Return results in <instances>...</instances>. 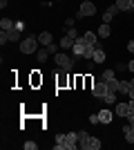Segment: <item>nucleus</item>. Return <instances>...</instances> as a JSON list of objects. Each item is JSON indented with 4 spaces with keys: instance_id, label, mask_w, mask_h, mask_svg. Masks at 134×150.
Instances as JSON below:
<instances>
[{
    "instance_id": "1",
    "label": "nucleus",
    "mask_w": 134,
    "mask_h": 150,
    "mask_svg": "<svg viewBox=\"0 0 134 150\" xmlns=\"http://www.w3.org/2000/svg\"><path fill=\"white\" fill-rule=\"evenodd\" d=\"M38 36H25L20 40V52L22 54H36L38 52Z\"/></svg>"
},
{
    "instance_id": "2",
    "label": "nucleus",
    "mask_w": 134,
    "mask_h": 150,
    "mask_svg": "<svg viewBox=\"0 0 134 150\" xmlns=\"http://www.w3.org/2000/svg\"><path fill=\"white\" fill-rule=\"evenodd\" d=\"M94 13H96V5H94V2H89V0H83L81 7H78L76 18H89V16H94Z\"/></svg>"
},
{
    "instance_id": "3",
    "label": "nucleus",
    "mask_w": 134,
    "mask_h": 150,
    "mask_svg": "<svg viewBox=\"0 0 134 150\" xmlns=\"http://www.w3.org/2000/svg\"><path fill=\"white\" fill-rule=\"evenodd\" d=\"M54 61H56V65H60L65 72H72V67H74V56H67V54H56Z\"/></svg>"
},
{
    "instance_id": "4",
    "label": "nucleus",
    "mask_w": 134,
    "mask_h": 150,
    "mask_svg": "<svg viewBox=\"0 0 134 150\" xmlns=\"http://www.w3.org/2000/svg\"><path fill=\"white\" fill-rule=\"evenodd\" d=\"M85 50H87V45H85L83 36H81V38L76 40V43H74V47H72V56H74V58H81V56H85Z\"/></svg>"
},
{
    "instance_id": "5",
    "label": "nucleus",
    "mask_w": 134,
    "mask_h": 150,
    "mask_svg": "<svg viewBox=\"0 0 134 150\" xmlns=\"http://www.w3.org/2000/svg\"><path fill=\"white\" fill-rule=\"evenodd\" d=\"M78 146V132H67L65 134V150H76Z\"/></svg>"
},
{
    "instance_id": "6",
    "label": "nucleus",
    "mask_w": 134,
    "mask_h": 150,
    "mask_svg": "<svg viewBox=\"0 0 134 150\" xmlns=\"http://www.w3.org/2000/svg\"><path fill=\"white\" fill-rule=\"evenodd\" d=\"M107 83L105 81H98V83H94V88H92V94H94L96 99H103V96H105V94H107Z\"/></svg>"
},
{
    "instance_id": "7",
    "label": "nucleus",
    "mask_w": 134,
    "mask_h": 150,
    "mask_svg": "<svg viewBox=\"0 0 134 150\" xmlns=\"http://www.w3.org/2000/svg\"><path fill=\"white\" fill-rule=\"evenodd\" d=\"M98 119H101L103 125L112 123V110H109V108H101V110H98Z\"/></svg>"
},
{
    "instance_id": "8",
    "label": "nucleus",
    "mask_w": 134,
    "mask_h": 150,
    "mask_svg": "<svg viewBox=\"0 0 134 150\" xmlns=\"http://www.w3.org/2000/svg\"><path fill=\"white\" fill-rule=\"evenodd\" d=\"M114 112H116V117H128L130 114V103H119V101H116V105H114Z\"/></svg>"
},
{
    "instance_id": "9",
    "label": "nucleus",
    "mask_w": 134,
    "mask_h": 150,
    "mask_svg": "<svg viewBox=\"0 0 134 150\" xmlns=\"http://www.w3.org/2000/svg\"><path fill=\"white\" fill-rule=\"evenodd\" d=\"M101 139H98V137H92V134H89V139H87V144H85L83 146V150H98V148H101Z\"/></svg>"
},
{
    "instance_id": "10",
    "label": "nucleus",
    "mask_w": 134,
    "mask_h": 150,
    "mask_svg": "<svg viewBox=\"0 0 134 150\" xmlns=\"http://www.w3.org/2000/svg\"><path fill=\"white\" fill-rule=\"evenodd\" d=\"M83 40L87 47H96V40H98V34H94V31H87V34H83Z\"/></svg>"
},
{
    "instance_id": "11",
    "label": "nucleus",
    "mask_w": 134,
    "mask_h": 150,
    "mask_svg": "<svg viewBox=\"0 0 134 150\" xmlns=\"http://www.w3.org/2000/svg\"><path fill=\"white\" fill-rule=\"evenodd\" d=\"M49 54H51V50L45 45V47H40L38 52H36V58H38V63H45L47 58H49Z\"/></svg>"
},
{
    "instance_id": "12",
    "label": "nucleus",
    "mask_w": 134,
    "mask_h": 150,
    "mask_svg": "<svg viewBox=\"0 0 134 150\" xmlns=\"http://www.w3.org/2000/svg\"><path fill=\"white\" fill-rule=\"evenodd\" d=\"M7 36H9V43H20V40H22V31L13 27L11 31H7Z\"/></svg>"
},
{
    "instance_id": "13",
    "label": "nucleus",
    "mask_w": 134,
    "mask_h": 150,
    "mask_svg": "<svg viewBox=\"0 0 134 150\" xmlns=\"http://www.w3.org/2000/svg\"><path fill=\"white\" fill-rule=\"evenodd\" d=\"M123 137H125V141H128V144H134V128L132 125H123Z\"/></svg>"
},
{
    "instance_id": "14",
    "label": "nucleus",
    "mask_w": 134,
    "mask_h": 150,
    "mask_svg": "<svg viewBox=\"0 0 134 150\" xmlns=\"http://www.w3.org/2000/svg\"><path fill=\"white\" fill-rule=\"evenodd\" d=\"M98 38H107L109 34H112V29H109V23H101V27H98Z\"/></svg>"
},
{
    "instance_id": "15",
    "label": "nucleus",
    "mask_w": 134,
    "mask_h": 150,
    "mask_svg": "<svg viewBox=\"0 0 134 150\" xmlns=\"http://www.w3.org/2000/svg\"><path fill=\"white\" fill-rule=\"evenodd\" d=\"M74 43H76V40H74V38H69L67 34H65V36L60 38V50H72V47H74Z\"/></svg>"
},
{
    "instance_id": "16",
    "label": "nucleus",
    "mask_w": 134,
    "mask_h": 150,
    "mask_svg": "<svg viewBox=\"0 0 134 150\" xmlns=\"http://www.w3.org/2000/svg\"><path fill=\"white\" fill-rule=\"evenodd\" d=\"M103 103H107V105H116V92H114V90H107V94L103 96Z\"/></svg>"
},
{
    "instance_id": "17",
    "label": "nucleus",
    "mask_w": 134,
    "mask_h": 150,
    "mask_svg": "<svg viewBox=\"0 0 134 150\" xmlns=\"http://www.w3.org/2000/svg\"><path fill=\"white\" fill-rule=\"evenodd\" d=\"M38 43L40 45H51V31H40Z\"/></svg>"
},
{
    "instance_id": "18",
    "label": "nucleus",
    "mask_w": 134,
    "mask_h": 150,
    "mask_svg": "<svg viewBox=\"0 0 134 150\" xmlns=\"http://www.w3.org/2000/svg\"><path fill=\"white\" fill-rule=\"evenodd\" d=\"M114 5L119 7L121 11H132V2H130V0H116Z\"/></svg>"
},
{
    "instance_id": "19",
    "label": "nucleus",
    "mask_w": 134,
    "mask_h": 150,
    "mask_svg": "<svg viewBox=\"0 0 134 150\" xmlns=\"http://www.w3.org/2000/svg\"><path fill=\"white\" fill-rule=\"evenodd\" d=\"M0 27H2V31H11L13 27H16V23L9 20V18H2V20H0Z\"/></svg>"
},
{
    "instance_id": "20",
    "label": "nucleus",
    "mask_w": 134,
    "mask_h": 150,
    "mask_svg": "<svg viewBox=\"0 0 134 150\" xmlns=\"http://www.w3.org/2000/svg\"><path fill=\"white\" fill-rule=\"evenodd\" d=\"M92 61H94V63H103V61H105V52H103L101 47H96V50H94V58H92Z\"/></svg>"
},
{
    "instance_id": "21",
    "label": "nucleus",
    "mask_w": 134,
    "mask_h": 150,
    "mask_svg": "<svg viewBox=\"0 0 134 150\" xmlns=\"http://www.w3.org/2000/svg\"><path fill=\"white\" fill-rule=\"evenodd\" d=\"M130 88H132V83H130V81H121L119 92H121V94H130Z\"/></svg>"
},
{
    "instance_id": "22",
    "label": "nucleus",
    "mask_w": 134,
    "mask_h": 150,
    "mask_svg": "<svg viewBox=\"0 0 134 150\" xmlns=\"http://www.w3.org/2000/svg\"><path fill=\"white\" fill-rule=\"evenodd\" d=\"M54 148H56V150H65V134H58V137H56Z\"/></svg>"
},
{
    "instance_id": "23",
    "label": "nucleus",
    "mask_w": 134,
    "mask_h": 150,
    "mask_svg": "<svg viewBox=\"0 0 134 150\" xmlns=\"http://www.w3.org/2000/svg\"><path fill=\"white\" fill-rule=\"evenodd\" d=\"M87 139H89V134H87L85 130H81V132H78V146H81V148H83V146L87 144Z\"/></svg>"
},
{
    "instance_id": "24",
    "label": "nucleus",
    "mask_w": 134,
    "mask_h": 150,
    "mask_svg": "<svg viewBox=\"0 0 134 150\" xmlns=\"http://www.w3.org/2000/svg\"><path fill=\"white\" fill-rule=\"evenodd\" d=\"M119 85H121V81H119L116 76L112 79V81H107V88H109V90H114V92H119Z\"/></svg>"
},
{
    "instance_id": "25",
    "label": "nucleus",
    "mask_w": 134,
    "mask_h": 150,
    "mask_svg": "<svg viewBox=\"0 0 134 150\" xmlns=\"http://www.w3.org/2000/svg\"><path fill=\"white\" fill-rule=\"evenodd\" d=\"M112 79H114V72H112V69H105V72H103V76H101V81H112Z\"/></svg>"
},
{
    "instance_id": "26",
    "label": "nucleus",
    "mask_w": 134,
    "mask_h": 150,
    "mask_svg": "<svg viewBox=\"0 0 134 150\" xmlns=\"http://www.w3.org/2000/svg\"><path fill=\"white\" fill-rule=\"evenodd\" d=\"M67 36H69V38H74V40H78V38H81V34H78V31L74 29V27H69V29H67Z\"/></svg>"
},
{
    "instance_id": "27",
    "label": "nucleus",
    "mask_w": 134,
    "mask_h": 150,
    "mask_svg": "<svg viewBox=\"0 0 134 150\" xmlns=\"http://www.w3.org/2000/svg\"><path fill=\"white\" fill-rule=\"evenodd\" d=\"M112 18H114V13L109 11V9H107L105 13H103V23H112Z\"/></svg>"
},
{
    "instance_id": "28",
    "label": "nucleus",
    "mask_w": 134,
    "mask_h": 150,
    "mask_svg": "<svg viewBox=\"0 0 134 150\" xmlns=\"http://www.w3.org/2000/svg\"><path fill=\"white\" fill-rule=\"evenodd\" d=\"M89 123H101V119H98V112H94V114H89Z\"/></svg>"
},
{
    "instance_id": "29",
    "label": "nucleus",
    "mask_w": 134,
    "mask_h": 150,
    "mask_svg": "<svg viewBox=\"0 0 134 150\" xmlns=\"http://www.w3.org/2000/svg\"><path fill=\"white\" fill-rule=\"evenodd\" d=\"M94 50H96V47H87V50H85V56H83V58H94Z\"/></svg>"
},
{
    "instance_id": "30",
    "label": "nucleus",
    "mask_w": 134,
    "mask_h": 150,
    "mask_svg": "<svg viewBox=\"0 0 134 150\" xmlns=\"http://www.w3.org/2000/svg\"><path fill=\"white\" fill-rule=\"evenodd\" d=\"M38 144H34V141H25V150H36Z\"/></svg>"
},
{
    "instance_id": "31",
    "label": "nucleus",
    "mask_w": 134,
    "mask_h": 150,
    "mask_svg": "<svg viewBox=\"0 0 134 150\" xmlns=\"http://www.w3.org/2000/svg\"><path fill=\"white\" fill-rule=\"evenodd\" d=\"M32 83H34V85H38V83H43V76L34 74V76H32Z\"/></svg>"
},
{
    "instance_id": "32",
    "label": "nucleus",
    "mask_w": 134,
    "mask_h": 150,
    "mask_svg": "<svg viewBox=\"0 0 134 150\" xmlns=\"http://www.w3.org/2000/svg\"><path fill=\"white\" fill-rule=\"evenodd\" d=\"M125 119H128V123H130V125H132V128H134V112H130L128 117H125Z\"/></svg>"
},
{
    "instance_id": "33",
    "label": "nucleus",
    "mask_w": 134,
    "mask_h": 150,
    "mask_svg": "<svg viewBox=\"0 0 134 150\" xmlns=\"http://www.w3.org/2000/svg\"><path fill=\"white\" fill-rule=\"evenodd\" d=\"M128 52H132V54H134V40H130V43H128Z\"/></svg>"
},
{
    "instance_id": "34",
    "label": "nucleus",
    "mask_w": 134,
    "mask_h": 150,
    "mask_svg": "<svg viewBox=\"0 0 134 150\" xmlns=\"http://www.w3.org/2000/svg\"><path fill=\"white\" fill-rule=\"evenodd\" d=\"M128 69H130V72H134V61H130V63H128Z\"/></svg>"
},
{
    "instance_id": "35",
    "label": "nucleus",
    "mask_w": 134,
    "mask_h": 150,
    "mask_svg": "<svg viewBox=\"0 0 134 150\" xmlns=\"http://www.w3.org/2000/svg\"><path fill=\"white\" fill-rule=\"evenodd\" d=\"M130 112H134V99H130Z\"/></svg>"
},
{
    "instance_id": "36",
    "label": "nucleus",
    "mask_w": 134,
    "mask_h": 150,
    "mask_svg": "<svg viewBox=\"0 0 134 150\" xmlns=\"http://www.w3.org/2000/svg\"><path fill=\"white\" fill-rule=\"evenodd\" d=\"M130 99H134V88H130Z\"/></svg>"
},
{
    "instance_id": "37",
    "label": "nucleus",
    "mask_w": 134,
    "mask_h": 150,
    "mask_svg": "<svg viewBox=\"0 0 134 150\" xmlns=\"http://www.w3.org/2000/svg\"><path fill=\"white\" fill-rule=\"evenodd\" d=\"M130 2H132V9H134V0H130Z\"/></svg>"
},
{
    "instance_id": "38",
    "label": "nucleus",
    "mask_w": 134,
    "mask_h": 150,
    "mask_svg": "<svg viewBox=\"0 0 134 150\" xmlns=\"http://www.w3.org/2000/svg\"><path fill=\"white\" fill-rule=\"evenodd\" d=\"M130 83H132V88H134V79H132V81H130Z\"/></svg>"
}]
</instances>
